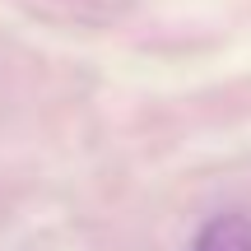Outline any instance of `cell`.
<instances>
[{
    "instance_id": "6da1fadb",
    "label": "cell",
    "mask_w": 251,
    "mask_h": 251,
    "mask_svg": "<svg viewBox=\"0 0 251 251\" xmlns=\"http://www.w3.org/2000/svg\"><path fill=\"white\" fill-rule=\"evenodd\" d=\"M191 251H251V219L247 214H214L191 237Z\"/></svg>"
}]
</instances>
